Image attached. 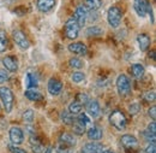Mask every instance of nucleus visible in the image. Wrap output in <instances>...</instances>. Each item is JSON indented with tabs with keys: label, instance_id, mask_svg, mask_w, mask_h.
<instances>
[{
	"label": "nucleus",
	"instance_id": "22",
	"mask_svg": "<svg viewBox=\"0 0 156 153\" xmlns=\"http://www.w3.org/2000/svg\"><path fill=\"white\" fill-rule=\"evenodd\" d=\"M102 34H103L102 28L96 27V25L89 27V28H88V30H87V35H88L89 38H98V36H101Z\"/></svg>",
	"mask_w": 156,
	"mask_h": 153
},
{
	"label": "nucleus",
	"instance_id": "17",
	"mask_svg": "<svg viewBox=\"0 0 156 153\" xmlns=\"http://www.w3.org/2000/svg\"><path fill=\"white\" fill-rule=\"evenodd\" d=\"M57 0H37V9L41 12H49L55 6Z\"/></svg>",
	"mask_w": 156,
	"mask_h": 153
},
{
	"label": "nucleus",
	"instance_id": "41",
	"mask_svg": "<svg viewBox=\"0 0 156 153\" xmlns=\"http://www.w3.org/2000/svg\"><path fill=\"white\" fill-rule=\"evenodd\" d=\"M44 148H46V147H44L42 144L35 145V146H31V150H33V152L34 153H43Z\"/></svg>",
	"mask_w": 156,
	"mask_h": 153
},
{
	"label": "nucleus",
	"instance_id": "9",
	"mask_svg": "<svg viewBox=\"0 0 156 153\" xmlns=\"http://www.w3.org/2000/svg\"><path fill=\"white\" fill-rule=\"evenodd\" d=\"M2 65L9 73H16L18 70V60L15 56H6L2 58Z\"/></svg>",
	"mask_w": 156,
	"mask_h": 153
},
{
	"label": "nucleus",
	"instance_id": "11",
	"mask_svg": "<svg viewBox=\"0 0 156 153\" xmlns=\"http://www.w3.org/2000/svg\"><path fill=\"white\" fill-rule=\"evenodd\" d=\"M85 107H87V111L89 114V117H93V118H98L101 112V107H100V104H98V100L95 99H89V101L85 104Z\"/></svg>",
	"mask_w": 156,
	"mask_h": 153
},
{
	"label": "nucleus",
	"instance_id": "20",
	"mask_svg": "<svg viewBox=\"0 0 156 153\" xmlns=\"http://www.w3.org/2000/svg\"><path fill=\"white\" fill-rule=\"evenodd\" d=\"M130 73L131 75L135 77V78H142L144 73H145V69L142 64L139 63H136V64H132L131 68H130Z\"/></svg>",
	"mask_w": 156,
	"mask_h": 153
},
{
	"label": "nucleus",
	"instance_id": "34",
	"mask_svg": "<svg viewBox=\"0 0 156 153\" xmlns=\"http://www.w3.org/2000/svg\"><path fill=\"white\" fill-rule=\"evenodd\" d=\"M143 99L148 103H154L155 101V91H149L143 94Z\"/></svg>",
	"mask_w": 156,
	"mask_h": 153
},
{
	"label": "nucleus",
	"instance_id": "40",
	"mask_svg": "<svg viewBox=\"0 0 156 153\" xmlns=\"http://www.w3.org/2000/svg\"><path fill=\"white\" fill-rule=\"evenodd\" d=\"M29 142H30V146H35V145L41 144V141L39 140V137L34 134V133L29 135Z\"/></svg>",
	"mask_w": 156,
	"mask_h": 153
},
{
	"label": "nucleus",
	"instance_id": "25",
	"mask_svg": "<svg viewBox=\"0 0 156 153\" xmlns=\"http://www.w3.org/2000/svg\"><path fill=\"white\" fill-rule=\"evenodd\" d=\"M82 109H83V105L79 104L77 100H73V101L70 104V106H69V112H70L71 115H78V114L82 112Z\"/></svg>",
	"mask_w": 156,
	"mask_h": 153
},
{
	"label": "nucleus",
	"instance_id": "13",
	"mask_svg": "<svg viewBox=\"0 0 156 153\" xmlns=\"http://www.w3.org/2000/svg\"><path fill=\"white\" fill-rule=\"evenodd\" d=\"M69 51L73 54H77V56H85L88 50H87V46L83 43V42H72L69 45Z\"/></svg>",
	"mask_w": 156,
	"mask_h": 153
},
{
	"label": "nucleus",
	"instance_id": "3",
	"mask_svg": "<svg viewBox=\"0 0 156 153\" xmlns=\"http://www.w3.org/2000/svg\"><path fill=\"white\" fill-rule=\"evenodd\" d=\"M115 83H117L118 93L121 96H127L131 93V82L126 75H124V74L119 75Z\"/></svg>",
	"mask_w": 156,
	"mask_h": 153
},
{
	"label": "nucleus",
	"instance_id": "33",
	"mask_svg": "<svg viewBox=\"0 0 156 153\" xmlns=\"http://www.w3.org/2000/svg\"><path fill=\"white\" fill-rule=\"evenodd\" d=\"M7 50V39L4 33H0V53L5 52Z\"/></svg>",
	"mask_w": 156,
	"mask_h": 153
},
{
	"label": "nucleus",
	"instance_id": "5",
	"mask_svg": "<svg viewBox=\"0 0 156 153\" xmlns=\"http://www.w3.org/2000/svg\"><path fill=\"white\" fill-rule=\"evenodd\" d=\"M65 29V35L69 40H75L77 39L78 34H79V25L77 24V22L75 21V18H70L65 22L64 25Z\"/></svg>",
	"mask_w": 156,
	"mask_h": 153
},
{
	"label": "nucleus",
	"instance_id": "4",
	"mask_svg": "<svg viewBox=\"0 0 156 153\" xmlns=\"http://www.w3.org/2000/svg\"><path fill=\"white\" fill-rule=\"evenodd\" d=\"M121 18H122V13H121L120 9L118 6H111L108 12H107L108 24L112 28H118L121 23Z\"/></svg>",
	"mask_w": 156,
	"mask_h": 153
},
{
	"label": "nucleus",
	"instance_id": "38",
	"mask_svg": "<svg viewBox=\"0 0 156 153\" xmlns=\"http://www.w3.org/2000/svg\"><path fill=\"white\" fill-rule=\"evenodd\" d=\"M77 100L79 104H82V105H85L88 101H89V98H88V95L85 94V93H79L77 95Z\"/></svg>",
	"mask_w": 156,
	"mask_h": 153
},
{
	"label": "nucleus",
	"instance_id": "8",
	"mask_svg": "<svg viewBox=\"0 0 156 153\" xmlns=\"http://www.w3.org/2000/svg\"><path fill=\"white\" fill-rule=\"evenodd\" d=\"M87 13H88V9L84 6V5H80L78 6L73 13V18L77 22V24L79 25V28H83L87 23Z\"/></svg>",
	"mask_w": 156,
	"mask_h": 153
},
{
	"label": "nucleus",
	"instance_id": "45",
	"mask_svg": "<svg viewBox=\"0 0 156 153\" xmlns=\"http://www.w3.org/2000/svg\"><path fill=\"white\" fill-rule=\"evenodd\" d=\"M102 153H115L114 151H112V150H103Z\"/></svg>",
	"mask_w": 156,
	"mask_h": 153
},
{
	"label": "nucleus",
	"instance_id": "29",
	"mask_svg": "<svg viewBox=\"0 0 156 153\" xmlns=\"http://www.w3.org/2000/svg\"><path fill=\"white\" fill-rule=\"evenodd\" d=\"M78 122H80L82 124H84L85 127H88V125H90L91 124V121H90V117L88 115H85V114H78V117L76 118Z\"/></svg>",
	"mask_w": 156,
	"mask_h": 153
},
{
	"label": "nucleus",
	"instance_id": "21",
	"mask_svg": "<svg viewBox=\"0 0 156 153\" xmlns=\"http://www.w3.org/2000/svg\"><path fill=\"white\" fill-rule=\"evenodd\" d=\"M24 95L25 98L28 99V100H31V101H39V100H42V94L39 93L37 91H35V89H28V91H25V93H24Z\"/></svg>",
	"mask_w": 156,
	"mask_h": 153
},
{
	"label": "nucleus",
	"instance_id": "16",
	"mask_svg": "<svg viewBox=\"0 0 156 153\" xmlns=\"http://www.w3.org/2000/svg\"><path fill=\"white\" fill-rule=\"evenodd\" d=\"M147 2L145 0H135L133 1V9L139 17L147 16Z\"/></svg>",
	"mask_w": 156,
	"mask_h": 153
},
{
	"label": "nucleus",
	"instance_id": "39",
	"mask_svg": "<svg viewBox=\"0 0 156 153\" xmlns=\"http://www.w3.org/2000/svg\"><path fill=\"white\" fill-rule=\"evenodd\" d=\"M9 151L11 153H27L25 150L20 148V147L16 146V145H9Z\"/></svg>",
	"mask_w": 156,
	"mask_h": 153
},
{
	"label": "nucleus",
	"instance_id": "27",
	"mask_svg": "<svg viewBox=\"0 0 156 153\" xmlns=\"http://www.w3.org/2000/svg\"><path fill=\"white\" fill-rule=\"evenodd\" d=\"M61 121H62L64 124H66V125H72L73 122L76 121V118H75V116L71 115L70 112L64 111V112H61Z\"/></svg>",
	"mask_w": 156,
	"mask_h": 153
},
{
	"label": "nucleus",
	"instance_id": "15",
	"mask_svg": "<svg viewBox=\"0 0 156 153\" xmlns=\"http://www.w3.org/2000/svg\"><path fill=\"white\" fill-rule=\"evenodd\" d=\"M137 42H138V46H139V48H140V51H147L149 47H150V45H151V39L150 36L148 35V34H145V33H142V34H139L138 36H137Z\"/></svg>",
	"mask_w": 156,
	"mask_h": 153
},
{
	"label": "nucleus",
	"instance_id": "43",
	"mask_svg": "<svg viewBox=\"0 0 156 153\" xmlns=\"http://www.w3.org/2000/svg\"><path fill=\"white\" fill-rule=\"evenodd\" d=\"M148 115H149V117H151L153 121H155L156 119V106H151V107L149 109Z\"/></svg>",
	"mask_w": 156,
	"mask_h": 153
},
{
	"label": "nucleus",
	"instance_id": "1",
	"mask_svg": "<svg viewBox=\"0 0 156 153\" xmlns=\"http://www.w3.org/2000/svg\"><path fill=\"white\" fill-rule=\"evenodd\" d=\"M0 99L4 104L5 111L11 112L13 104H15V95H13L12 91L9 87H0Z\"/></svg>",
	"mask_w": 156,
	"mask_h": 153
},
{
	"label": "nucleus",
	"instance_id": "10",
	"mask_svg": "<svg viewBox=\"0 0 156 153\" xmlns=\"http://www.w3.org/2000/svg\"><path fill=\"white\" fill-rule=\"evenodd\" d=\"M9 135H10V140L13 145H20L24 141V133L18 127H12L9 132Z\"/></svg>",
	"mask_w": 156,
	"mask_h": 153
},
{
	"label": "nucleus",
	"instance_id": "26",
	"mask_svg": "<svg viewBox=\"0 0 156 153\" xmlns=\"http://www.w3.org/2000/svg\"><path fill=\"white\" fill-rule=\"evenodd\" d=\"M85 125L84 124H82L80 122H78L77 119L73 122V124H72V130H73V134L78 135V136H80V135H83L85 133Z\"/></svg>",
	"mask_w": 156,
	"mask_h": 153
},
{
	"label": "nucleus",
	"instance_id": "42",
	"mask_svg": "<svg viewBox=\"0 0 156 153\" xmlns=\"http://www.w3.org/2000/svg\"><path fill=\"white\" fill-rule=\"evenodd\" d=\"M145 153H156V146H155V142H149V145L147 146L145 148Z\"/></svg>",
	"mask_w": 156,
	"mask_h": 153
},
{
	"label": "nucleus",
	"instance_id": "7",
	"mask_svg": "<svg viewBox=\"0 0 156 153\" xmlns=\"http://www.w3.org/2000/svg\"><path fill=\"white\" fill-rule=\"evenodd\" d=\"M120 144H121V146H122L126 151L137 150V148H138V145H139L137 137H135L133 135H130V134L122 135L121 139H120Z\"/></svg>",
	"mask_w": 156,
	"mask_h": 153
},
{
	"label": "nucleus",
	"instance_id": "37",
	"mask_svg": "<svg viewBox=\"0 0 156 153\" xmlns=\"http://www.w3.org/2000/svg\"><path fill=\"white\" fill-rule=\"evenodd\" d=\"M9 71L5 69H0V84L5 83L6 81H9Z\"/></svg>",
	"mask_w": 156,
	"mask_h": 153
},
{
	"label": "nucleus",
	"instance_id": "12",
	"mask_svg": "<svg viewBox=\"0 0 156 153\" xmlns=\"http://www.w3.org/2000/svg\"><path fill=\"white\" fill-rule=\"evenodd\" d=\"M47 88H48V92H49L51 95H59L61 93V91H62V83L59 81L58 78L52 77L48 81Z\"/></svg>",
	"mask_w": 156,
	"mask_h": 153
},
{
	"label": "nucleus",
	"instance_id": "14",
	"mask_svg": "<svg viewBox=\"0 0 156 153\" xmlns=\"http://www.w3.org/2000/svg\"><path fill=\"white\" fill-rule=\"evenodd\" d=\"M102 151H103V146L101 144H98V142L93 141V142L85 144L82 147L80 153H102Z\"/></svg>",
	"mask_w": 156,
	"mask_h": 153
},
{
	"label": "nucleus",
	"instance_id": "2",
	"mask_svg": "<svg viewBox=\"0 0 156 153\" xmlns=\"http://www.w3.org/2000/svg\"><path fill=\"white\" fill-rule=\"evenodd\" d=\"M109 123L118 130H124L126 128L127 124V119L126 116L124 115L122 111L120 110H114L111 115H109Z\"/></svg>",
	"mask_w": 156,
	"mask_h": 153
},
{
	"label": "nucleus",
	"instance_id": "36",
	"mask_svg": "<svg viewBox=\"0 0 156 153\" xmlns=\"http://www.w3.org/2000/svg\"><path fill=\"white\" fill-rule=\"evenodd\" d=\"M144 134V139L148 141V142H155V140H156V136L154 133H151V132H149L148 129L143 133Z\"/></svg>",
	"mask_w": 156,
	"mask_h": 153
},
{
	"label": "nucleus",
	"instance_id": "23",
	"mask_svg": "<svg viewBox=\"0 0 156 153\" xmlns=\"http://www.w3.org/2000/svg\"><path fill=\"white\" fill-rule=\"evenodd\" d=\"M84 6L88 10H95V11H98V9L102 6V1L101 0H84Z\"/></svg>",
	"mask_w": 156,
	"mask_h": 153
},
{
	"label": "nucleus",
	"instance_id": "31",
	"mask_svg": "<svg viewBox=\"0 0 156 153\" xmlns=\"http://www.w3.org/2000/svg\"><path fill=\"white\" fill-rule=\"evenodd\" d=\"M23 119L28 123H31L35 119V112L33 110H27L23 112Z\"/></svg>",
	"mask_w": 156,
	"mask_h": 153
},
{
	"label": "nucleus",
	"instance_id": "18",
	"mask_svg": "<svg viewBox=\"0 0 156 153\" xmlns=\"http://www.w3.org/2000/svg\"><path fill=\"white\" fill-rule=\"evenodd\" d=\"M59 141L60 144H64L66 146H70V147H75L76 145V137L72 134H69V133H62V134L59 136Z\"/></svg>",
	"mask_w": 156,
	"mask_h": 153
},
{
	"label": "nucleus",
	"instance_id": "6",
	"mask_svg": "<svg viewBox=\"0 0 156 153\" xmlns=\"http://www.w3.org/2000/svg\"><path fill=\"white\" fill-rule=\"evenodd\" d=\"M12 39L16 42V45L20 47V50H23V51H25V50H28L30 47L29 39L27 38V35L22 30H20V29H15L12 32Z\"/></svg>",
	"mask_w": 156,
	"mask_h": 153
},
{
	"label": "nucleus",
	"instance_id": "35",
	"mask_svg": "<svg viewBox=\"0 0 156 153\" xmlns=\"http://www.w3.org/2000/svg\"><path fill=\"white\" fill-rule=\"evenodd\" d=\"M139 110H140V106H139L138 103H133V104H131V105L129 106V112H130L131 115H137V114L139 112Z\"/></svg>",
	"mask_w": 156,
	"mask_h": 153
},
{
	"label": "nucleus",
	"instance_id": "19",
	"mask_svg": "<svg viewBox=\"0 0 156 153\" xmlns=\"http://www.w3.org/2000/svg\"><path fill=\"white\" fill-rule=\"evenodd\" d=\"M87 135H88V139H89V140H91V141H98V140L102 139L103 132H102V129L98 128V127H91V128L88 130Z\"/></svg>",
	"mask_w": 156,
	"mask_h": 153
},
{
	"label": "nucleus",
	"instance_id": "30",
	"mask_svg": "<svg viewBox=\"0 0 156 153\" xmlns=\"http://www.w3.org/2000/svg\"><path fill=\"white\" fill-rule=\"evenodd\" d=\"M55 151H57V153H73V147L66 146L64 144H60V145L57 146Z\"/></svg>",
	"mask_w": 156,
	"mask_h": 153
},
{
	"label": "nucleus",
	"instance_id": "24",
	"mask_svg": "<svg viewBox=\"0 0 156 153\" xmlns=\"http://www.w3.org/2000/svg\"><path fill=\"white\" fill-rule=\"evenodd\" d=\"M25 86H27L28 89H31V88L37 86V80H36L35 75H33L31 73L27 74V76H25Z\"/></svg>",
	"mask_w": 156,
	"mask_h": 153
},
{
	"label": "nucleus",
	"instance_id": "28",
	"mask_svg": "<svg viewBox=\"0 0 156 153\" xmlns=\"http://www.w3.org/2000/svg\"><path fill=\"white\" fill-rule=\"evenodd\" d=\"M69 65H70V68H72V69H82V68H83V62L77 57L70 58Z\"/></svg>",
	"mask_w": 156,
	"mask_h": 153
},
{
	"label": "nucleus",
	"instance_id": "44",
	"mask_svg": "<svg viewBox=\"0 0 156 153\" xmlns=\"http://www.w3.org/2000/svg\"><path fill=\"white\" fill-rule=\"evenodd\" d=\"M148 130L149 132H151V133H154V134H156V124H155V121H153L149 125H148Z\"/></svg>",
	"mask_w": 156,
	"mask_h": 153
},
{
	"label": "nucleus",
	"instance_id": "32",
	"mask_svg": "<svg viewBox=\"0 0 156 153\" xmlns=\"http://www.w3.org/2000/svg\"><path fill=\"white\" fill-rule=\"evenodd\" d=\"M71 80L75 82V83H80V82H83L84 80H85V75L83 74V73H73L72 75H71Z\"/></svg>",
	"mask_w": 156,
	"mask_h": 153
}]
</instances>
